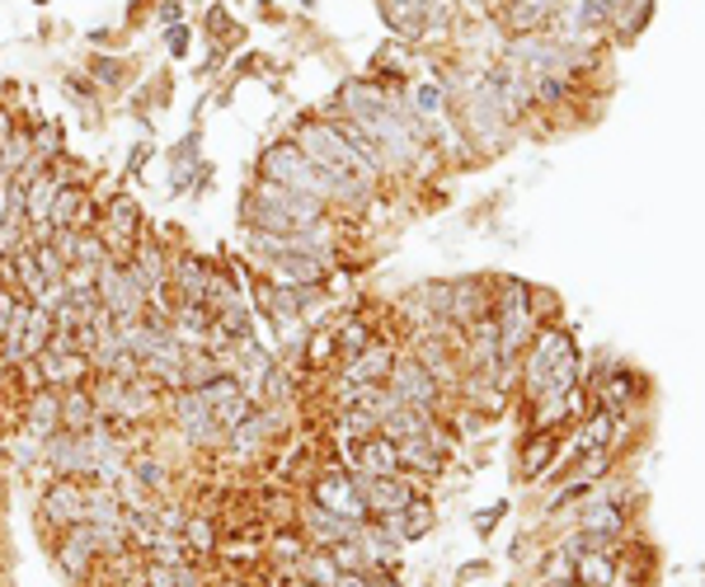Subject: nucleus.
<instances>
[{
  "label": "nucleus",
  "mask_w": 705,
  "mask_h": 587,
  "mask_svg": "<svg viewBox=\"0 0 705 587\" xmlns=\"http://www.w3.org/2000/svg\"><path fill=\"white\" fill-rule=\"evenodd\" d=\"M292 141L302 146L310 161H316L329 179H363V184H376V169L357 155L349 141H343L339 132H334V122L329 118H296V127H292Z\"/></svg>",
  "instance_id": "nucleus-1"
},
{
  "label": "nucleus",
  "mask_w": 705,
  "mask_h": 587,
  "mask_svg": "<svg viewBox=\"0 0 705 587\" xmlns=\"http://www.w3.org/2000/svg\"><path fill=\"white\" fill-rule=\"evenodd\" d=\"M259 179H269V184H282V188H296V193H306V198H320L334 208V179L310 161V155L296 146V141H273V146H263L259 155Z\"/></svg>",
  "instance_id": "nucleus-2"
},
{
  "label": "nucleus",
  "mask_w": 705,
  "mask_h": 587,
  "mask_svg": "<svg viewBox=\"0 0 705 587\" xmlns=\"http://www.w3.org/2000/svg\"><path fill=\"white\" fill-rule=\"evenodd\" d=\"M498 287H504V296H498V315H494V320H498V348H504V362L513 367V357L531 343V334H537V320H531V292H527V282L504 278Z\"/></svg>",
  "instance_id": "nucleus-3"
},
{
  "label": "nucleus",
  "mask_w": 705,
  "mask_h": 587,
  "mask_svg": "<svg viewBox=\"0 0 705 587\" xmlns=\"http://www.w3.org/2000/svg\"><path fill=\"white\" fill-rule=\"evenodd\" d=\"M461 122H466V132L480 141V146H490V151H498L504 146V137H508V114H504V104H498V94H494V85L480 81L470 85V94H466V108H461Z\"/></svg>",
  "instance_id": "nucleus-4"
},
{
  "label": "nucleus",
  "mask_w": 705,
  "mask_h": 587,
  "mask_svg": "<svg viewBox=\"0 0 705 587\" xmlns=\"http://www.w3.org/2000/svg\"><path fill=\"white\" fill-rule=\"evenodd\" d=\"M99 235H104V245H108V259H122V263L132 259L137 240L146 235V226H141V208H137L132 193H114V198H108L104 221H99Z\"/></svg>",
  "instance_id": "nucleus-5"
},
{
  "label": "nucleus",
  "mask_w": 705,
  "mask_h": 587,
  "mask_svg": "<svg viewBox=\"0 0 705 587\" xmlns=\"http://www.w3.org/2000/svg\"><path fill=\"white\" fill-rule=\"evenodd\" d=\"M249 198L263 202V208H273V212H282V216H292L302 231H316V226L329 221V202L306 198V193H296V188H282V184H269V179L249 184Z\"/></svg>",
  "instance_id": "nucleus-6"
},
{
  "label": "nucleus",
  "mask_w": 705,
  "mask_h": 587,
  "mask_svg": "<svg viewBox=\"0 0 705 587\" xmlns=\"http://www.w3.org/2000/svg\"><path fill=\"white\" fill-rule=\"evenodd\" d=\"M85 489H90V480H52V484H43L38 517L57 536L71 531V527H81V521H85Z\"/></svg>",
  "instance_id": "nucleus-7"
},
{
  "label": "nucleus",
  "mask_w": 705,
  "mask_h": 587,
  "mask_svg": "<svg viewBox=\"0 0 705 587\" xmlns=\"http://www.w3.org/2000/svg\"><path fill=\"white\" fill-rule=\"evenodd\" d=\"M386 386H390V395H396L400 404H410V409H428V414H433V409L443 404V386H437L433 372L423 367L414 353L410 357H396V367H390Z\"/></svg>",
  "instance_id": "nucleus-8"
},
{
  "label": "nucleus",
  "mask_w": 705,
  "mask_h": 587,
  "mask_svg": "<svg viewBox=\"0 0 705 587\" xmlns=\"http://www.w3.org/2000/svg\"><path fill=\"white\" fill-rule=\"evenodd\" d=\"M43 466L52 470V480H90L94 474V456H90V442L85 433H52L43 442Z\"/></svg>",
  "instance_id": "nucleus-9"
},
{
  "label": "nucleus",
  "mask_w": 705,
  "mask_h": 587,
  "mask_svg": "<svg viewBox=\"0 0 705 587\" xmlns=\"http://www.w3.org/2000/svg\"><path fill=\"white\" fill-rule=\"evenodd\" d=\"M310 503H320V507H329V513L357 521V527L372 517L363 494H357L353 470H325V474H316V484H310Z\"/></svg>",
  "instance_id": "nucleus-10"
},
{
  "label": "nucleus",
  "mask_w": 705,
  "mask_h": 587,
  "mask_svg": "<svg viewBox=\"0 0 705 587\" xmlns=\"http://www.w3.org/2000/svg\"><path fill=\"white\" fill-rule=\"evenodd\" d=\"M34 372H38V386L47 390H71V386H90V357L81 348H67V353H57V348H47V353L34 357Z\"/></svg>",
  "instance_id": "nucleus-11"
},
{
  "label": "nucleus",
  "mask_w": 705,
  "mask_h": 587,
  "mask_svg": "<svg viewBox=\"0 0 705 587\" xmlns=\"http://www.w3.org/2000/svg\"><path fill=\"white\" fill-rule=\"evenodd\" d=\"M296 531L306 536V545L310 550H334L339 541H349V536H357V521L349 517H339V513H329V507L320 503H302V513H296Z\"/></svg>",
  "instance_id": "nucleus-12"
},
{
  "label": "nucleus",
  "mask_w": 705,
  "mask_h": 587,
  "mask_svg": "<svg viewBox=\"0 0 705 587\" xmlns=\"http://www.w3.org/2000/svg\"><path fill=\"white\" fill-rule=\"evenodd\" d=\"M104 560L94 554V541H90V521H81V527H71V531H61L57 536V568H61V578L75 583V587H85L90 574L99 568Z\"/></svg>",
  "instance_id": "nucleus-13"
},
{
  "label": "nucleus",
  "mask_w": 705,
  "mask_h": 587,
  "mask_svg": "<svg viewBox=\"0 0 705 587\" xmlns=\"http://www.w3.org/2000/svg\"><path fill=\"white\" fill-rule=\"evenodd\" d=\"M484 81L494 85V94H498V104H504L508 122H517L531 104H537V94H531V75L517 67V61H498V67L484 71Z\"/></svg>",
  "instance_id": "nucleus-14"
},
{
  "label": "nucleus",
  "mask_w": 705,
  "mask_h": 587,
  "mask_svg": "<svg viewBox=\"0 0 705 587\" xmlns=\"http://www.w3.org/2000/svg\"><path fill=\"white\" fill-rule=\"evenodd\" d=\"M208 282H212V263L198 259V254H169V292L175 301H188V306H202L208 301Z\"/></svg>",
  "instance_id": "nucleus-15"
},
{
  "label": "nucleus",
  "mask_w": 705,
  "mask_h": 587,
  "mask_svg": "<svg viewBox=\"0 0 705 587\" xmlns=\"http://www.w3.org/2000/svg\"><path fill=\"white\" fill-rule=\"evenodd\" d=\"M390 367H396V348L381 343V339H372L363 353L343 362L339 380H349V386H386V380H390Z\"/></svg>",
  "instance_id": "nucleus-16"
},
{
  "label": "nucleus",
  "mask_w": 705,
  "mask_h": 587,
  "mask_svg": "<svg viewBox=\"0 0 705 587\" xmlns=\"http://www.w3.org/2000/svg\"><path fill=\"white\" fill-rule=\"evenodd\" d=\"M20 427L24 433H34V437H52L61 433V390H28V400H24V414H20Z\"/></svg>",
  "instance_id": "nucleus-17"
},
{
  "label": "nucleus",
  "mask_w": 705,
  "mask_h": 587,
  "mask_svg": "<svg viewBox=\"0 0 705 587\" xmlns=\"http://www.w3.org/2000/svg\"><path fill=\"white\" fill-rule=\"evenodd\" d=\"M381 20L396 38L419 43L423 24H428V0H381Z\"/></svg>",
  "instance_id": "nucleus-18"
},
{
  "label": "nucleus",
  "mask_w": 705,
  "mask_h": 587,
  "mask_svg": "<svg viewBox=\"0 0 705 587\" xmlns=\"http://www.w3.org/2000/svg\"><path fill=\"white\" fill-rule=\"evenodd\" d=\"M490 315V287H484L480 278H457L451 282V320L461 329H470L475 320Z\"/></svg>",
  "instance_id": "nucleus-19"
},
{
  "label": "nucleus",
  "mask_w": 705,
  "mask_h": 587,
  "mask_svg": "<svg viewBox=\"0 0 705 587\" xmlns=\"http://www.w3.org/2000/svg\"><path fill=\"white\" fill-rule=\"evenodd\" d=\"M564 0H508V10H504V20L517 38H527V34H541L545 24L560 14Z\"/></svg>",
  "instance_id": "nucleus-20"
},
{
  "label": "nucleus",
  "mask_w": 705,
  "mask_h": 587,
  "mask_svg": "<svg viewBox=\"0 0 705 587\" xmlns=\"http://www.w3.org/2000/svg\"><path fill=\"white\" fill-rule=\"evenodd\" d=\"M396 451H400V470L414 474V480H433V474H443V466H447V451H437L428 437L396 442Z\"/></svg>",
  "instance_id": "nucleus-21"
},
{
  "label": "nucleus",
  "mask_w": 705,
  "mask_h": 587,
  "mask_svg": "<svg viewBox=\"0 0 705 587\" xmlns=\"http://www.w3.org/2000/svg\"><path fill=\"white\" fill-rule=\"evenodd\" d=\"M357 474H400V451H396V442L390 437H367V442H357V461H353Z\"/></svg>",
  "instance_id": "nucleus-22"
},
{
  "label": "nucleus",
  "mask_w": 705,
  "mask_h": 587,
  "mask_svg": "<svg viewBox=\"0 0 705 587\" xmlns=\"http://www.w3.org/2000/svg\"><path fill=\"white\" fill-rule=\"evenodd\" d=\"M569 339L564 329H541V334H531V353H527V395H537L541 390V376H545V367H551V357L560 353V343Z\"/></svg>",
  "instance_id": "nucleus-23"
},
{
  "label": "nucleus",
  "mask_w": 705,
  "mask_h": 587,
  "mask_svg": "<svg viewBox=\"0 0 705 587\" xmlns=\"http://www.w3.org/2000/svg\"><path fill=\"white\" fill-rule=\"evenodd\" d=\"M128 480H137L141 489H151V494H165L169 480H175V470H169L165 456L155 451H132L128 456Z\"/></svg>",
  "instance_id": "nucleus-24"
},
{
  "label": "nucleus",
  "mask_w": 705,
  "mask_h": 587,
  "mask_svg": "<svg viewBox=\"0 0 705 587\" xmlns=\"http://www.w3.org/2000/svg\"><path fill=\"white\" fill-rule=\"evenodd\" d=\"M212 339H226V343H249L255 339V310H249V301H235V306L216 310Z\"/></svg>",
  "instance_id": "nucleus-25"
},
{
  "label": "nucleus",
  "mask_w": 705,
  "mask_h": 587,
  "mask_svg": "<svg viewBox=\"0 0 705 587\" xmlns=\"http://www.w3.org/2000/svg\"><path fill=\"white\" fill-rule=\"evenodd\" d=\"M99 419V409H94V395L90 386H71V390H61V427L67 433H85V427Z\"/></svg>",
  "instance_id": "nucleus-26"
},
{
  "label": "nucleus",
  "mask_w": 705,
  "mask_h": 587,
  "mask_svg": "<svg viewBox=\"0 0 705 587\" xmlns=\"http://www.w3.org/2000/svg\"><path fill=\"white\" fill-rule=\"evenodd\" d=\"M625 527V507L621 503H607V498H592L584 513H578V531H592V536H616Z\"/></svg>",
  "instance_id": "nucleus-27"
},
{
  "label": "nucleus",
  "mask_w": 705,
  "mask_h": 587,
  "mask_svg": "<svg viewBox=\"0 0 705 587\" xmlns=\"http://www.w3.org/2000/svg\"><path fill=\"white\" fill-rule=\"evenodd\" d=\"M574 583L578 587H616V560L607 550H588L574 560Z\"/></svg>",
  "instance_id": "nucleus-28"
},
{
  "label": "nucleus",
  "mask_w": 705,
  "mask_h": 587,
  "mask_svg": "<svg viewBox=\"0 0 705 587\" xmlns=\"http://www.w3.org/2000/svg\"><path fill=\"white\" fill-rule=\"evenodd\" d=\"M57 334V325H52V310H43V306H28V320H24V343H20V353L24 362H34L47 343H52Z\"/></svg>",
  "instance_id": "nucleus-29"
},
{
  "label": "nucleus",
  "mask_w": 705,
  "mask_h": 587,
  "mask_svg": "<svg viewBox=\"0 0 705 587\" xmlns=\"http://www.w3.org/2000/svg\"><path fill=\"white\" fill-rule=\"evenodd\" d=\"M0 451L10 456V466L14 470H24V474H34V470H43V437H34V433H14L10 442H0Z\"/></svg>",
  "instance_id": "nucleus-30"
},
{
  "label": "nucleus",
  "mask_w": 705,
  "mask_h": 587,
  "mask_svg": "<svg viewBox=\"0 0 705 587\" xmlns=\"http://www.w3.org/2000/svg\"><path fill=\"white\" fill-rule=\"evenodd\" d=\"M128 513H122V498L114 484H94L85 489V521H122Z\"/></svg>",
  "instance_id": "nucleus-31"
},
{
  "label": "nucleus",
  "mask_w": 705,
  "mask_h": 587,
  "mask_svg": "<svg viewBox=\"0 0 705 587\" xmlns=\"http://www.w3.org/2000/svg\"><path fill=\"white\" fill-rule=\"evenodd\" d=\"M292 574L306 578V583H316V587H334L339 583V564L329 560V550H306L302 560L292 564Z\"/></svg>",
  "instance_id": "nucleus-32"
},
{
  "label": "nucleus",
  "mask_w": 705,
  "mask_h": 587,
  "mask_svg": "<svg viewBox=\"0 0 705 587\" xmlns=\"http://www.w3.org/2000/svg\"><path fill=\"white\" fill-rule=\"evenodd\" d=\"M85 188L81 184H67L57 193V202H52V212H47V221H52V231H75V221H81V208H85Z\"/></svg>",
  "instance_id": "nucleus-33"
},
{
  "label": "nucleus",
  "mask_w": 705,
  "mask_h": 587,
  "mask_svg": "<svg viewBox=\"0 0 705 587\" xmlns=\"http://www.w3.org/2000/svg\"><path fill=\"white\" fill-rule=\"evenodd\" d=\"M649 14H654V0H621L616 14H611V28L621 34V43H631L649 24Z\"/></svg>",
  "instance_id": "nucleus-34"
},
{
  "label": "nucleus",
  "mask_w": 705,
  "mask_h": 587,
  "mask_svg": "<svg viewBox=\"0 0 705 587\" xmlns=\"http://www.w3.org/2000/svg\"><path fill=\"white\" fill-rule=\"evenodd\" d=\"M410 108H414V118H423V122L443 118V114H447V85H443V81H423V85H414Z\"/></svg>",
  "instance_id": "nucleus-35"
},
{
  "label": "nucleus",
  "mask_w": 705,
  "mask_h": 587,
  "mask_svg": "<svg viewBox=\"0 0 705 587\" xmlns=\"http://www.w3.org/2000/svg\"><path fill=\"white\" fill-rule=\"evenodd\" d=\"M28 161H34V127H24V122H14V132L10 141L0 146V165H5L10 174H20Z\"/></svg>",
  "instance_id": "nucleus-36"
},
{
  "label": "nucleus",
  "mask_w": 705,
  "mask_h": 587,
  "mask_svg": "<svg viewBox=\"0 0 705 587\" xmlns=\"http://www.w3.org/2000/svg\"><path fill=\"white\" fill-rule=\"evenodd\" d=\"M184 541H188V550H193V560H202V554H216V550H222V541H216V521H212V517H193V513H188Z\"/></svg>",
  "instance_id": "nucleus-37"
},
{
  "label": "nucleus",
  "mask_w": 705,
  "mask_h": 587,
  "mask_svg": "<svg viewBox=\"0 0 705 587\" xmlns=\"http://www.w3.org/2000/svg\"><path fill=\"white\" fill-rule=\"evenodd\" d=\"M574 5H578V28H584V38H598L611 24V14H616V0H574Z\"/></svg>",
  "instance_id": "nucleus-38"
},
{
  "label": "nucleus",
  "mask_w": 705,
  "mask_h": 587,
  "mask_svg": "<svg viewBox=\"0 0 705 587\" xmlns=\"http://www.w3.org/2000/svg\"><path fill=\"white\" fill-rule=\"evenodd\" d=\"M367 343H372V329H367L363 320H343V325L334 329V348H339V357H343V362L357 357Z\"/></svg>",
  "instance_id": "nucleus-39"
},
{
  "label": "nucleus",
  "mask_w": 705,
  "mask_h": 587,
  "mask_svg": "<svg viewBox=\"0 0 705 587\" xmlns=\"http://www.w3.org/2000/svg\"><path fill=\"white\" fill-rule=\"evenodd\" d=\"M555 456V437L551 433H537L527 442V456H522V470H527V480H537V474L545 470V461Z\"/></svg>",
  "instance_id": "nucleus-40"
},
{
  "label": "nucleus",
  "mask_w": 705,
  "mask_h": 587,
  "mask_svg": "<svg viewBox=\"0 0 705 587\" xmlns=\"http://www.w3.org/2000/svg\"><path fill=\"white\" fill-rule=\"evenodd\" d=\"M108 259V245H104V235L99 231H75V263H85V268H99Z\"/></svg>",
  "instance_id": "nucleus-41"
},
{
  "label": "nucleus",
  "mask_w": 705,
  "mask_h": 587,
  "mask_svg": "<svg viewBox=\"0 0 705 587\" xmlns=\"http://www.w3.org/2000/svg\"><path fill=\"white\" fill-rule=\"evenodd\" d=\"M34 155L43 165L61 161V127L57 122H43V132H34Z\"/></svg>",
  "instance_id": "nucleus-42"
},
{
  "label": "nucleus",
  "mask_w": 705,
  "mask_h": 587,
  "mask_svg": "<svg viewBox=\"0 0 705 587\" xmlns=\"http://www.w3.org/2000/svg\"><path fill=\"white\" fill-rule=\"evenodd\" d=\"M90 71H94V81H99L104 90H118L122 85V61L118 57H94Z\"/></svg>",
  "instance_id": "nucleus-43"
},
{
  "label": "nucleus",
  "mask_w": 705,
  "mask_h": 587,
  "mask_svg": "<svg viewBox=\"0 0 705 587\" xmlns=\"http://www.w3.org/2000/svg\"><path fill=\"white\" fill-rule=\"evenodd\" d=\"M631 395H635V380L625 372H611V380H607V409H625V404H631Z\"/></svg>",
  "instance_id": "nucleus-44"
},
{
  "label": "nucleus",
  "mask_w": 705,
  "mask_h": 587,
  "mask_svg": "<svg viewBox=\"0 0 705 587\" xmlns=\"http://www.w3.org/2000/svg\"><path fill=\"white\" fill-rule=\"evenodd\" d=\"M165 47H169V57H188V24H169Z\"/></svg>",
  "instance_id": "nucleus-45"
},
{
  "label": "nucleus",
  "mask_w": 705,
  "mask_h": 587,
  "mask_svg": "<svg viewBox=\"0 0 705 587\" xmlns=\"http://www.w3.org/2000/svg\"><path fill=\"white\" fill-rule=\"evenodd\" d=\"M10 132H14V114H10V108H0V146L10 141Z\"/></svg>",
  "instance_id": "nucleus-46"
},
{
  "label": "nucleus",
  "mask_w": 705,
  "mask_h": 587,
  "mask_svg": "<svg viewBox=\"0 0 705 587\" xmlns=\"http://www.w3.org/2000/svg\"><path fill=\"white\" fill-rule=\"evenodd\" d=\"M161 20H169V24H179V0H165V5H161Z\"/></svg>",
  "instance_id": "nucleus-47"
},
{
  "label": "nucleus",
  "mask_w": 705,
  "mask_h": 587,
  "mask_svg": "<svg viewBox=\"0 0 705 587\" xmlns=\"http://www.w3.org/2000/svg\"><path fill=\"white\" fill-rule=\"evenodd\" d=\"M494 517H504V503H498L494 513H480V531H494Z\"/></svg>",
  "instance_id": "nucleus-48"
},
{
  "label": "nucleus",
  "mask_w": 705,
  "mask_h": 587,
  "mask_svg": "<svg viewBox=\"0 0 705 587\" xmlns=\"http://www.w3.org/2000/svg\"><path fill=\"white\" fill-rule=\"evenodd\" d=\"M10 372H14V367H10L5 357H0V390H10Z\"/></svg>",
  "instance_id": "nucleus-49"
},
{
  "label": "nucleus",
  "mask_w": 705,
  "mask_h": 587,
  "mask_svg": "<svg viewBox=\"0 0 705 587\" xmlns=\"http://www.w3.org/2000/svg\"><path fill=\"white\" fill-rule=\"evenodd\" d=\"M282 587H316V583H306V578H296V574H292V578L282 583Z\"/></svg>",
  "instance_id": "nucleus-50"
},
{
  "label": "nucleus",
  "mask_w": 705,
  "mask_h": 587,
  "mask_svg": "<svg viewBox=\"0 0 705 587\" xmlns=\"http://www.w3.org/2000/svg\"><path fill=\"white\" fill-rule=\"evenodd\" d=\"M541 587H578V583H541Z\"/></svg>",
  "instance_id": "nucleus-51"
},
{
  "label": "nucleus",
  "mask_w": 705,
  "mask_h": 587,
  "mask_svg": "<svg viewBox=\"0 0 705 587\" xmlns=\"http://www.w3.org/2000/svg\"><path fill=\"white\" fill-rule=\"evenodd\" d=\"M0 498H5V480H0Z\"/></svg>",
  "instance_id": "nucleus-52"
},
{
  "label": "nucleus",
  "mask_w": 705,
  "mask_h": 587,
  "mask_svg": "<svg viewBox=\"0 0 705 587\" xmlns=\"http://www.w3.org/2000/svg\"><path fill=\"white\" fill-rule=\"evenodd\" d=\"M470 5H484V0H470Z\"/></svg>",
  "instance_id": "nucleus-53"
},
{
  "label": "nucleus",
  "mask_w": 705,
  "mask_h": 587,
  "mask_svg": "<svg viewBox=\"0 0 705 587\" xmlns=\"http://www.w3.org/2000/svg\"><path fill=\"white\" fill-rule=\"evenodd\" d=\"M34 5H47V0H34Z\"/></svg>",
  "instance_id": "nucleus-54"
},
{
  "label": "nucleus",
  "mask_w": 705,
  "mask_h": 587,
  "mask_svg": "<svg viewBox=\"0 0 705 587\" xmlns=\"http://www.w3.org/2000/svg\"><path fill=\"white\" fill-rule=\"evenodd\" d=\"M621 587H635V583H621Z\"/></svg>",
  "instance_id": "nucleus-55"
}]
</instances>
